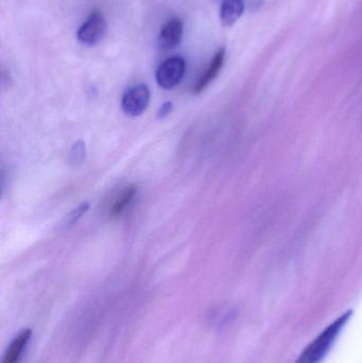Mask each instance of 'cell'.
Here are the masks:
<instances>
[{
    "instance_id": "6da1fadb",
    "label": "cell",
    "mask_w": 362,
    "mask_h": 363,
    "mask_svg": "<svg viewBox=\"0 0 362 363\" xmlns=\"http://www.w3.org/2000/svg\"><path fill=\"white\" fill-rule=\"evenodd\" d=\"M353 311H346L324 328L300 354L295 363H321L333 349L338 337L352 319Z\"/></svg>"
},
{
    "instance_id": "7a4b0ae2",
    "label": "cell",
    "mask_w": 362,
    "mask_h": 363,
    "mask_svg": "<svg viewBox=\"0 0 362 363\" xmlns=\"http://www.w3.org/2000/svg\"><path fill=\"white\" fill-rule=\"evenodd\" d=\"M185 68H186V64L183 57H169L157 68L155 74L157 84L164 89H174L182 81Z\"/></svg>"
},
{
    "instance_id": "3957f363",
    "label": "cell",
    "mask_w": 362,
    "mask_h": 363,
    "mask_svg": "<svg viewBox=\"0 0 362 363\" xmlns=\"http://www.w3.org/2000/svg\"><path fill=\"white\" fill-rule=\"evenodd\" d=\"M106 32V21L101 13H91L86 21L82 23L77 32V38L81 44L94 46L103 38Z\"/></svg>"
},
{
    "instance_id": "277c9868",
    "label": "cell",
    "mask_w": 362,
    "mask_h": 363,
    "mask_svg": "<svg viewBox=\"0 0 362 363\" xmlns=\"http://www.w3.org/2000/svg\"><path fill=\"white\" fill-rule=\"evenodd\" d=\"M150 91L145 84H138L130 89L121 100V108L131 117L140 116L148 108Z\"/></svg>"
},
{
    "instance_id": "5b68a950",
    "label": "cell",
    "mask_w": 362,
    "mask_h": 363,
    "mask_svg": "<svg viewBox=\"0 0 362 363\" xmlns=\"http://www.w3.org/2000/svg\"><path fill=\"white\" fill-rule=\"evenodd\" d=\"M31 337L32 330L30 328L21 330L6 347V352L2 356L1 363H21L26 350L29 347Z\"/></svg>"
},
{
    "instance_id": "8992f818",
    "label": "cell",
    "mask_w": 362,
    "mask_h": 363,
    "mask_svg": "<svg viewBox=\"0 0 362 363\" xmlns=\"http://www.w3.org/2000/svg\"><path fill=\"white\" fill-rule=\"evenodd\" d=\"M183 36V23L180 18H172L165 23L161 34L159 44L164 50H171L181 43Z\"/></svg>"
},
{
    "instance_id": "52a82bcc",
    "label": "cell",
    "mask_w": 362,
    "mask_h": 363,
    "mask_svg": "<svg viewBox=\"0 0 362 363\" xmlns=\"http://www.w3.org/2000/svg\"><path fill=\"white\" fill-rule=\"evenodd\" d=\"M225 60V49L220 48L217 51L216 55L213 57L212 62L208 65L206 72L202 74L201 78L195 85V94H200L218 76L219 72L222 69L223 64Z\"/></svg>"
},
{
    "instance_id": "ba28073f",
    "label": "cell",
    "mask_w": 362,
    "mask_h": 363,
    "mask_svg": "<svg viewBox=\"0 0 362 363\" xmlns=\"http://www.w3.org/2000/svg\"><path fill=\"white\" fill-rule=\"evenodd\" d=\"M244 12L242 0H225L220 10V19L223 26H233Z\"/></svg>"
},
{
    "instance_id": "9c48e42d",
    "label": "cell",
    "mask_w": 362,
    "mask_h": 363,
    "mask_svg": "<svg viewBox=\"0 0 362 363\" xmlns=\"http://www.w3.org/2000/svg\"><path fill=\"white\" fill-rule=\"evenodd\" d=\"M136 194H137V187L136 186H131V187L127 188L125 191L121 194L119 196L118 200L115 202L113 205L112 211H111V217H118L123 211H125L130 203L133 201L135 198Z\"/></svg>"
},
{
    "instance_id": "30bf717a",
    "label": "cell",
    "mask_w": 362,
    "mask_h": 363,
    "mask_svg": "<svg viewBox=\"0 0 362 363\" xmlns=\"http://www.w3.org/2000/svg\"><path fill=\"white\" fill-rule=\"evenodd\" d=\"M89 208H91V205H89V202H84L79 205L78 207H76V208L67 216V219L64 222V228H70L72 226H74V224L78 223L79 220L84 216V213L89 211Z\"/></svg>"
},
{
    "instance_id": "8fae6325",
    "label": "cell",
    "mask_w": 362,
    "mask_h": 363,
    "mask_svg": "<svg viewBox=\"0 0 362 363\" xmlns=\"http://www.w3.org/2000/svg\"><path fill=\"white\" fill-rule=\"evenodd\" d=\"M85 155H86V147L82 140H78L74 143V146L70 150L69 162L72 165L79 166L84 161Z\"/></svg>"
},
{
    "instance_id": "7c38bea8",
    "label": "cell",
    "mask_w": 362,
    "mask_h": 363,
    "mask_svg": "<svg viewBox=\"0 0 362 363\" xmlns=\"http://www.w3.org/2000/svg\"><path fill=\"white\" fill-rule=\"evenodd\" d=\"M174 110V104L172 102L167 101L159 108V112H157V119H163L167 117L170 113Z\"/></svg>"
}]
</instances>
